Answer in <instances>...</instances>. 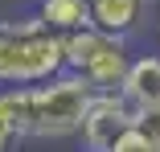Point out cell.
Returning <instances> with one entry per match:
<instances>
[{"mask_svg": "<svg viewBox=\"0 0 160 152\" xmlns=\"http://www.w3.org/2000/svg\"><path fill=\"white\" fill-rule=\"evenodd\" d=\"M136 132H144L148 140H156V144H160V103H156V107H140Z\"/></svg>", "mask_w": 160, "mask_h": 152, "instance_id": "30bf717a", "label": "cell"}, {"mask_svg": "<svg viewBox=\"0 0 160 152\" xmlns=\"http://www.w3.org/2000/svg\"><path fill=\"white\" fill-rule=\"evenodd\" d=\"M111 152H160V144H156V140H148L144 132H136V128H132V132H127V136L111 148Z\"/></svg>", "mask_w": 160, "mask_h": 152, "instance_id": "9c48e42d", "label": "cell"}, {"mask_svg": "<svg viewBox=\"0 0 160 152\" xmlns=\"http://www.w3.org/2000/svg\"><path fill=\"white\" fill-rule=\"evenodd\" d=\"M140 119V103L127 99V90H99L82 119V144L86 152H111Z\"/></svg>", "mask_w": 160, "mask_h": 152, "instance_id": "277c9868", "label": "cell"}, {"mask_svg": "<svg viewBox=\"0 0 160 152\" xmlns=\"http://www.w3.org/2000/svg\"><path fill=\"white\" fill-rule=\"evenodd\" d=\"M37 17L53 29V33H62V37L94 25L90 21V0H37Z\"/></svg>", "mask_w": 160, "mask_h": 152, "instance_id": "52a82bcc", "label": "cell"}, {"mask_svg": "<svg viewBox=\"0 0 160 152\" xmlns=\"http://www.w3.org/2000/svg\"><path fill=\"white\" fill-rule=\"evenodd\" d=\"M94 90L82 74L66 70V74H58L41 86H29V107H33V136H74L82 132V119L94 103Z\"/></svg>", "mask_w": 160, "mask_h": 152, "instance_id": "7a4b0ae2", "label": "cell"}, {"mask_svg": "<svg viewBox=\"0 0 160 152\" xmlns=\"http://www.w3.org/2000/svg\"><path fill=\"white\" fill-rule=\"evenodd\" d=\"M66 70V37L37 13L0 21V86H41Z\"/></svg>", "mask_w": 160, "mask_h": 152, "instance_id": "6da1fadb", "label": "cell"}, {"mask_svg": "<svg viewBox=\"0 0 160 152\" xmlns=\"http://www.w3.org/2000/svg\"><path fill=\"white\" fill-rule=\"evenodd\" d=\"M66 66L74 74H82L94 90H123L127 70H132L127 37L107 33L99 25H86L66 37Z\"/></svg>", "mask_w": 160, "mask_h": 152, "instance_id": "3957f363", "label": "cell"}, {"mask_svg": "<svg viewBox=\"0 0 160 152\" xmlns=\"http://www.w3.org/2000/svg\"><path fill=\"white\" fill-rule=\"evenodd\" d=\"M127 99H136L140 107H156L160 103V53H144L132 58V70H127Z\"/></svg>", "mask_w": 160, "mask_h": 152, "instance_id": "ba28073f", "label": "cell"}, {"mask_svg": "<svg viewBox=\"0 0 160 152\" xmlns=\"http://www.w3.org/2000/svg\"><path fill=\"white\" fill-rule=\"evenodd\" d=\"M25 136H33L29 86H0V152H12V144Z\"/></svg>", "mask_w": 160, "mask_h": 152, "instance_id": "5b68a950", "label": "cell"}, {"mask_svg": "<svg viewBox=\"0 0 160 152\" xmlns=\"http://www.w3.org/2000/svg\"><path fill=\"white\" fill-rule=\"evenodd\" d=\"M144 13H148V0H90V21L119 37L132 33L144 21Z\"/></svg>", "mask_w": 160, "mask_h": 152, "instance_id": "8992f818", "label": "cell"}]
</instances>
